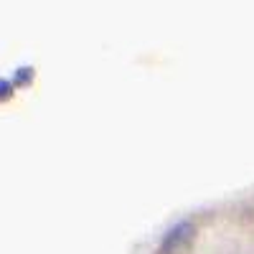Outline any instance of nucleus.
I'll use <instances>...</instances> for the list:
<instances>
[{"instance_id":"f257e3e1","label":"nucleus","mask_w":254,"mask_h":254,"mask_svg":"<svg viewBox=\"0 0 254 254\" xmlns=\"http://www.w3.org/2000/svg\"><path fill=\"white\" fill-rule=\"evenodd\" d=\"M193 234H196V229H193V224H190L188 219L186 221H178V224H173L163 234L158 252L160 254H176V252H181L183 247H188L190 242H193Z\"/></svg>"},{"instance_id":"f03ea898","label":"nucleus","mask_w":254,"mask_h":254,"mask_svg":"<svg viewBox=\"0 0 254 254\" xmlns=\"http://www.w3.org/2000/svg\"><path fill=\"white\" fill-rule=\"evenodd\" d=\"M8 94H10V81L3 79V97H8Z\"/></svg>"}]
</instances>
